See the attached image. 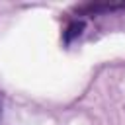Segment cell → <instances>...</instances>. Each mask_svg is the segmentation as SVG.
Masks as SVG:
<instances>
[{
  "instance_id": "cell-2",
  "label": "cell",
  "mask_w": 125,
  "mask_h": 125,
  "mask_svg": "<svg viewBox=\"0 0 125 125\" xmlns=\"http://www.w3.org/2000/svg\"><path fill=\"white\" fill-rule=\"evenodd\" d=\"M0 115H2V98H0Z\"/></svg>"
},
{
  "instance_id": "cell-1",
  "label": "cell",
  "mask_w": 125,
  "mask_h": 125,
  "mask_svg": "<svg viewBox=\"0 0 125 125\" xmlns=\"http://www.w3.org/2000/svg\"><path fill=\"white\" fill-rule=\"evenodd\" d=\"M82 29H84V21H70L68 23V27H66V31H64V43H70L72 39H76L80 33H82Z\"/></svg>"
}]
</instances>
